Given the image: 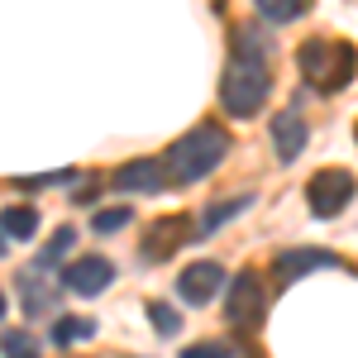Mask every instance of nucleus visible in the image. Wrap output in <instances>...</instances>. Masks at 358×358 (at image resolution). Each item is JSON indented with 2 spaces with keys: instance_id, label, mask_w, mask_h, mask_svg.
Returning <instances> with one entry per match:
<instances>
[{
  "instance_id": "nucleus-6",
  "label": "nucleus",
  "mask_w": 358,
  "mask_h": 358,
  "mask_svg": "<svg viewBox=\"0 0 358 358\" xmlns=\"http://www.w3.org/2000/svg\"><path fill=\"white\" fill-rule=\"evenodd\" d=\"M224 292V268L215 258H201V263H187L177 273V296L187 306H210Z\"/></svg>"
},
{
  "instance_id": "nucleus-21",
  "label": "nucleus",
  "mask_w": 358,
  "mask_h": 358,
  "mask_svg": "<svg viewBox=\"0 0 358 358\" xmlns=\"http://www.w3.org/2000/svg\"><path fill=\"white\" fill-rule=\"evenodd\" d=\"M124 224H129V210H124V206H115V210H96L91 229H96V234H115V229H124Z\"/></svg>"
},
{
  "instance_id": "nucleus-10",
  "label": "nucleus",
  "mask_w": 358,
  "mask_h": 358,
  "mask_svg": "<svg viewBox=\"0 0 358 358\" xmlns=\"http://www.w3.org/2000/svg\"><path fill=\"white\" fill-rule=\"evenodd\" d=\"M306 138H310V129H306V120L296 110H282L273 120V148H277V158L282 163H296L306 153Z\"/></svg>"
},
{
  "instance_id": "nucleus-1",
  "label": "nucleus",
  "mask_w": 358,
  "mask_h": 358,
  "mask_svg": "<svg viewBox=\"0 0 358 358\" xmlns=\"http://www.w3.org/2000/svg\"><path fill=\"white\" fill-rule=\"evenodd\" d=\"M273 96V67H268V38L263 29L244 24L234 34V53L224 62V77H220V106L224 115L234 120H248L268 106Z\"/></svg>"
},
{
  "instance_id": "nucleus-15",
  "label": "nucleus",
  "mask_w": 358,
  "mask_h": 358,
  "mask_svg": "<svg viewBox=\"0 0 358 358\" xmlns=\"http://www.w3.org/2000/svg\"><path fill=\"white\" fill-rule=\"evenodd\" d=\"M253 10L268 20V24H292L310 10V0H253Z\"/></svg>"
},
{
  "instance_id": "nucleus-23",
  "label": "nucleus",
  "mask_w": 358,
  "mask_h": 358,
  "mask_svg": "<svg viewBox=\"0 0 358 358\" xmlns=\"http://www.w3.org/2000/svg\"><path fill=\"white\" fill-rule=\"evenodd\" d=\"M0 315H5V296H0Z\"/></svg>"
},
{
  "instance_id": "nucleus-2",
  "label": "nucleus",
  "mask_w": 358,
  "mask_h": 358,
  "mask_svg": "<svg viewBox=\"0 0 358 358\" xmlns=\"http://www.w3.org/2000/svg\"><path fill=\"white\" fill-rule=\"evenodd\" d=\"M224 158H229V134H224L215 120H201L196 129H187V134L167 148L163 167H167V182L196 187V182H206Z\"/></svg>"
},
{
  "instance_id": "nucleus-7",
  "label": "nucleus",
  "mask_w": 358,
  "mask_h": 358,
  "mask_svg": "<svg viewBox=\"0 0 358 358\" xmlns=\"http://www.w3.org/2000/svg\"><path fill=\"white\" fill-rule=\"evenodd\" d=\"M110 282H115V263H110V258H101V253L72 258V263L62 268V287H67L72 296H101Z\"/></svg>"
},
{
  "instance_id": "nucleus-19",
  "label": "nucleus",
  "mask_w": 358,
  "mask_h": 358,
  "mask_svg": "<svg viewBox=\"0 0 358 358\" xmlns=\"http://www.w3.org/2000/svg\"><path fill=\"white\" fill-rule=\"evenodd\" d=\"M148 320H153V330L163 334V339H172V334H177V325H182L177 306H167V301H148Z\"/></svg>"
},
{
  "instance_id": "nucleus-4",
  "label": "nucleus",
  "mask_w": 358,
  "mask_h": 358,
  "mask_svg": "<svg viewBox=\"0 0 358 358\" xmlns=\"http://www.w3.org/2000/svg\"><path fill=\"white\" fill-rule=\"evenodd\" d=\"M354 192H358V182L349 167H325V172H315L306 182V206H310L315 220H334L344 206H354Z\"/></svg>"
},
{
  "instance_id": "nucleus-18",
  "label": "nucleus",
  "mask_w": 358,
  "mask_h": 358,
  "mask_svg": "<svg viewBox=\"0 0 358 358\" xmlns=\"http://www.w3.org/2000/svg\"><path fill=\"white\" fill-rule=\"evenodd\" d=\"M0 354L5 358H38V339L24 330H5L0 334Z\"/></svg>"
},
{
  "instance_id": "nucleus-13",
  "label": "nucleus",
  "mask_w": 358,
  "mask_h": 358,
  "mask_svg": "<svg viewBox=\"0 0 358 358\" xmlns=\"http://www.w3.org/2000/svg\"><path fill=\"white\" fill-rule=\"evenodd\" d=\"M0 234L5 239H34L38 234V206H10V210H0Z\"/></svg>"
},
{
  "instance_id": "nucleus-20",
  "label": "nucleus",
  "mask_w": 358,
  "mask_h": 358,
  "mask_svg": "<svg viewBox=\"0 0 358 358\" xmlns=\"http://www.w3.org/2000/svg\"><path fill=\"white\" fill-rule=\"evenodd\" d=\"M177 358H234V344H224V339H201V344H187Z\"/></svg>"
},
{
  "instance_id": "nucleus-3",
  "label": "nucleus",
  "mask_w": 358,
  "mask_h": 358,
  "mask_svg": "<svg viewBox=\"0 0 358 358\" xmlns=\"http://www.w3.org/2000/svg\"><path fill=\"white\" fill-rule=\"evenodd\" d=\"M296 67H301V77L315 91L334 96V91H344L354 82L358 53H354V43H339V38H306L296 48Z\"/></svg>"
},
{
  "instance_id": "nucleus-14",
  "label": "nucleus",
  "mask_w": 358,
  "mask_h": 358,
  "mask_svg": "<svg viewBox=\"0 0 358 358\" xmlns=\"http://www.w3.org/2000/svg\"><path fill=\"white\" fill-rule=\"evenodd\" d=\"M248 206H253V196H229V201H220V206H206V210H201V234H210V229L229 224L234 215H244Z\"/></svg>"
},
{
  "instance_id": "nucleus-9",
  "label": "nucleus",
  "mask_w": 358,
  "mask_h": 358,
  "mask_svg": "<svg viewBox=\"0 0 358 358\" xmlns=\"http://www.w3.org/2000/svg\"><path fill=\"white\" fill-rule=\"evenodd\" d=\"M320 268H339V258L325 253V248H287L273 258V277L287 287V282H301L306 273H320Z\"/></svg>"
},
{
  "instance_id": "nucleus-22",
  "label": "nucleus",
  "mask_w": 358,
  "mask_h": 358,
  "mask_svg": "<svg viewBox=\"0 0 358 358\" xmlns=\"http://www.w3.org/2000/svg\"><path fill=\"white\" fill-rule=\"evenodd\" d=\"M5 253H10V239H5V234H0V258H5Z\"/></svg>"
},
{
  "instance_id": "nucleus-17",
  "label": "nucleus",
  "mask_w": 358,
  "mask_h": 358,
  "mask_svg": "<svg viewBox=\"0 0 358 358\" xmlns=\"http://www.w3.org/2000/svg\"><path fill=\"white\" fill-rule=\"evenodd\" d=\"M72 244H77V229H72V224H62L53 239H48V248L38 253V268H57V263L72 253Z\"/></svg>"
},
{
  "instance_id": "nucleus-16",
  "label": "nucleus",
  "mask_w": 358,
  "mask_h": 358,
  "mask_svg": "<svg viewBox=\"0 0 358 358\" xmlns=\"http://www.w3.org/2000/svg\"><path fill=\"white\" fill-rule=\"evenodd\" d=\"M96 334V320L91 315H62L53 325V344L57 349H67V344H82V339H91Z\"/></svg>"
},
{
  "instance_id": "nucleus-11",
  "label": "nucleus",
  "mask_w": 358,
  "mask_h": 358,
  "mask_svg": "<svg viewBox=\"0 0 358 358\" xmlns=\"http://www.w3.org/2000/svg\"><path fill=\"white\" fill-rule=\"evenodd\" d=\"M20 306H24V315L34 320H43V315H53L57 310V282L38 273H20Z\"/></svg>"
},
{
  "instance_id": "nucleus-8",
  "label": "nucleus",
  "mask_w": 358,
  "mask_h": 358,
  "mask_svg": "<svg viewBox=\"0 0 358 358\" xmlns=\"http://www.w3.org/2000/svg\"><path fill=\"white\" fill-rule=\"evenodd\" d=\"M167 187V167L158 163V158H134V163H124L120 172H115V192L124 196H158Z\"/></svg>"
},
{
  "instance_id": "nucleus-5",
  "label": "nucleus",
  "mask_w": 358,
  "mask_h": 358,
  "mask_svg": "<svg viewBox=\"0 0 358 358\" xmlns=\"http://www.w3.org/2000/svg\"><path fill=\"white\" fill-rule=\"evenodd\" d=\"M263 306H268V292H263V277L253 268H244L234 282H224V320L234 330H258Z\"/></svg>"
},
{
  "instance_id": "nucleus-12",
  "label": "nucleus",
  "mask_w": 358,
  "mask_h": 358,
  "mask_svg": "<svg viewBox=\"0 0 358 358\" xmlns=\"http://www.w3.org/2000/svg\"><path fill=\"white\" fill-rule=\"evenodd\" d=\"M182 234H187V220H177V215L158 220L153 229H148V248H143V258H148V263H163L172 248H182V244H177Z\"/></svg>"
}]
</instances>
